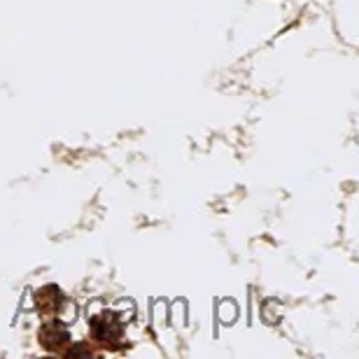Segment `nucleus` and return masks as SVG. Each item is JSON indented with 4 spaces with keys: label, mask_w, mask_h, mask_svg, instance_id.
Returning <instances> with one entry per match:
<instances>
[{
    "label": "nucleus",
    "mask_w": 359,
    "mask_h": 359,
    "mask_svg": "<svg viewBox=\"0 0 359 359\" xmlns=\"http://www.w3.org/2000/svg\"><path fill=\"white\" fill-rule=\"evenodd\" d=\"M117 318H114L112 313H105L100 315V318H96V322H93V334L98 336L100 341L110 343V346H114L119 339V325H117Z\"/></svg>",
    "instance_id": "f257e3e1"
},
{
    "label": "nucleus",
    "mask_w": 359,
    "mask_h": 359,
    "mask_svg": "<svg viewBox=\"0 0 359 359\" xmlns=\"http://www.w3.org/2000/svg\"><path fill=\"white\" fill-rule=\"evenodd\" d=\"M40 343L47 350H61L68 343V332L61 325H45L40 329Z\"/></svg>",
    "instance_id": "f03ea898"
},
{
    "label": "nucleus",
    "mask_w": 359,
    "mask_h": 359,
    "mask_svg": "<svg viewBox=\"0 0 359 359\" xmlns=\"http://www.w3.org/2000/svg\"><path fill=\"white\" fill-rule=\"evenodd\" d=\"M35 301H38V308H40V313H45V315H54L56 311H59V306H61V292L56 290L54 285H49L45 287V290H40L38 292V297H35Z\"/></svg>",
    "instance_id": "7ed1b4c3"
}]
</instances>
